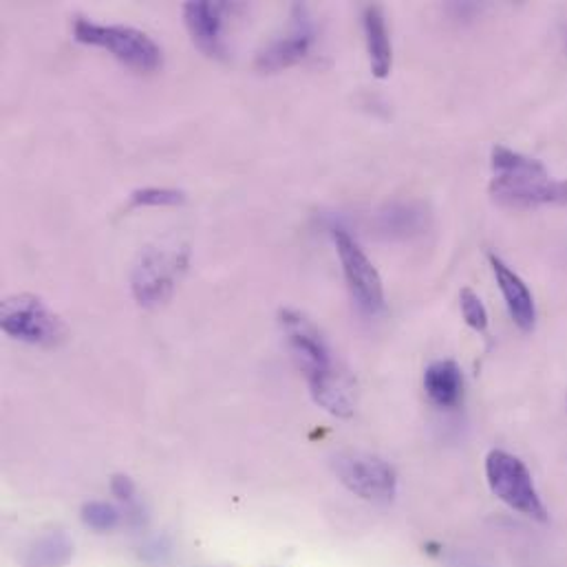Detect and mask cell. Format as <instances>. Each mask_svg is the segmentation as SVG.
Here are the masks:
<instances>
[{"label": "cell", "mask_w": 567, "mask_h": 567, "mask_svg": "<svg viewBox=\"0 0 567 567\" xmlns=\"http://www.w3.org/2000/svg\"><path fill=\"white\" fill-rule=\"evenodd\" d=\"M279 322L287 336L289 351L309 384L313 402L333 417H351L355 411L351 384L336 371L329 344L320 329L305 313L289 307L281 309Z\"/></svg>", "instance_id": "6da1fadb"}, {"label": "cell", "mask_w": 567, "mask_h": 567, "mask_svg": "<svg viewBox=\"0 0 567 567\" xmlns=\"http://www.w3.org/2000/svg\"><path fill=\"white\" fill-rule=\"evenodd\" d=\"M491 164L495 177L491 197L504 208L567 206V179H553L544 162L522 155L508 146H493Z\"/></svg>", "instance_id": "7a4b0ae2"}, {"label": "cell", "mask_w": 567, "mask_h": 567, "mask_svg": "<svg viewBox=\"0 0 567 567\" xmlns=\"http://www.w3.org/2000/svg\"><path fill=\"white\" fill-rule=\"evenodd\" d=\"M486 482L491 493L511 511L535 519L548 522V508L535 486L528 466L513 453L495 449L486 457Z\"/></svg>", "instance_id": "3957f363"}, {"label": "cell", "mask_w": 567, "mask_h": 567, "mask_svg": "<svg viewBox=\"0 0 567 567\" xmlns=\"http://www.w3.org/2000/svg\"><path fill=\"white\" fill-rule=\"evenodd\" d=\"M73 35L82 44H93L111 51L126 66L151 73L159 69L164 55L159 44L144 31L126 24H97L91 20H75Z\"/></svg>", "instance_id": "277c9868"}, {"label": "cell", "mask_w": 567, "mask_h": 567, "mask_svg": "<svg viewBox=\"0 0 567 567\" xmlns=\"http://www.w3.org/2000/svg\"><path fill=\"white\" fill-rule=\"evenodd\" d=\"M0 327L9 338L38 347H55L66 338L64 320L31 293H13L2 300Z\"/></svg>", "instance_id": "5b68a950"}, {"label": "cell", "mask_w": 567, "mask_h": 567, "mask_svg": "<svg viewBox=\"0 0 567 567\" xmlns=\"http://www.w3.org/2000/svg\"><path fill=\"white\" fill-rule=\"evenodd\" d=\"M338 482L355 497L371 504H389L398 493V477L389 462L362 451L338 453L331 462Z\"/></svg>", "instance_id": "8992f818"}, {"label": "cell", "mask_w": 567, "mask_h": 567, "mask_svg": "<svg viewBox=\"0 0 567 567\" xmlns=\"http://www.w3.org/2000/svg\"><path fill=\"white\" fill-rule=\"evenodd\" d=\"M331 239L355 307L364 316H378L384 309V287L375 266L344 228H331Z\"/></svg>", "instance_id": "52a82bcc"}, {"label": "cell", "mask_w": 567, "mask_h": 567, "mask_svg": "<svg viewBox=\"0 0 567 567\" xmlns=\"http://www.w3.org/2000/svg\"><path fill=\"white\" fill-rule=\"evenodd\" d=\"M186 250L148 248L131 272V289L142 307H159L171 300L179 275L186 268Z\"/></svg>", "instance_id": "ba28073f"}, {"label": "cell", "mask_w": 567, "mask_h": 567, "mask_svg": "<svg viewBox=\"0 0 567 567\" xmlns=\"http://www.w3.org/2000/svg\"><path fill=\"white\" fill-rule=\"evenodd\" d=\"M313 42V29L302 7H293V22L291 29L268 42L257 55V69L264 73H277L298 64Z\"/></svg>", "instance_id": "9c48e42d"}, {"label": "cell", "mask_w": 567, "mask_h": 567, "mask_svg": "<svg viewBox=\"0 0 567 567\" xmlns=\"http://www.w3.org/2000/svg\"><path fill=\"white\" fill-rule=\"evenodd\" d=\"M228 4L224 2H186L184 20L193 42L210 58L226 55L224 27H226Z\"/></svg>", "instance_id": "30bf717a"}, {"label": "cell", "mask_w": 567, "mask_h": 567, "mask_svg": "<svg viewBox=\"0 0 567 567\" xmlns=\"http://www.w3.org/2000/svg\"><path fill=\"white\" fill-rule=\"evenodd\" d=\"M488 261L493 266L497 285L504 293L513 322L522 331H533L537 322V305H535L533 291L528 289V285L524 284V279L517 272H513L497 255H488Z\"/></svg>", "instance_id": "8fae6325"}, {"label": "cell", "mask_w": 567, "mask_h": 567, "mask_svg": "<svg viewBox=\"0 0 567 567\" xmlns=\"http://www.w3.org/2000/svg\"><path fill=\"white\" fill-rule=\"evenodd\" d=\"M424 391L440 409H453L464 395V373L453 360H435L424 371Z\"/></svg>", "instance_id": "7c38bea8"}, {"label": "cell", "mask_w": 567, "mask_h": 567, "mask_svg": "<svg viewBox=\"0 0 567 567\" xmlns=\"http://www.w3.org/2000/svg\"><path fill=\"white\" fill-rule=\"evenodd\" d=\"M362 22H364V35H367V51H369L371 73L382 80V78H386L391 73V64H393V49H391L386 18H384L382 7L380 4L364 7Z\"/></svg>", "instance_id": "4fadbf2b"}, {"label": "cell", "mask_w": 567, "mask_h": 567, "mask_svg": "<svg viewBox=\"0 0 567 567\" xmlns=\"http://www.w3.org/2000/svg\"><path fill=\"white\" fill-rule=\"evenodd\" d=\"M73 559V542L66 533L42 535L27 553L24 567H64Z\"/></svg>", "instance_id": "5bb4252c"}, {"label": "cell", "mask_w": 567, "mask_h": 567, "mask_svg": "<svg viewBox=\"0 0 567 567\" xmlns=\"http://www.w3.org/2000/svg\"><path fill=\"white\" fill-rule=\"evenodd\" d=\"M80 519L93 533H111L120 524V511L106 502H86L80 511Z\"/></svg>", "instance_id": "9a60e30c"}, {"label": "cell", "mask_w": 567, "mask_h": 567, "mask_svg": "<svg viewBox=\"0 0 567 567\" xmlns=\"http://www.w3.org/2000/svg\"><path fill=\"white\" fill-rule=\"evenodd\" d=\"M186 202V193L177 188H140L133 190L128 197V208H144V206H179Z\"/></svg>", "instance_id": "2e32d148"}, {"label": "cell", "mask_w": 567, "mask_h": 567, "mask_svg": "<svg viewBox=\"0 0 567 567\" xmlns=\"http://www.w3.org/2000/svg\"><path fill=\"white\" fill-rule=\"evenodd\" d=\"M460 309L466 320V324L475 331H486L488 329V309L480 293H475L471 287H462L460 291Z\"/></svg>", "instance_id": "e0dca14e"}, {"label": "cell", "mask_w": 567, "mask_h": 567, "mask_svg": "<svg viewBox=\"0 0 567 567\" xmlns=\"http://www.w3.org/2000/svg\"><path fill=\"white\" fill-rule=\"evenodd\" d=\"M380 226L389 235H411L422 228V213H413V208H391L389 215L380 217Z\"/></svg>", "instance_id": "ac0fdd59"}, {"label": "cell", "mask_w": 567, "mask_h": 567, "mask_svg": "<svg viewBox=\"0 0 567 567\" xmlns=\"http://www.w3.org/2000/svg\"><path fill=\"white\" fill-rule=\"evenodd\" d=\"M111 493L113 497H117L120 502H133L135 497V484L128 475H113L111 480Z\"/></svg>", "instance_id": "d6986e66"}]
</instances>
